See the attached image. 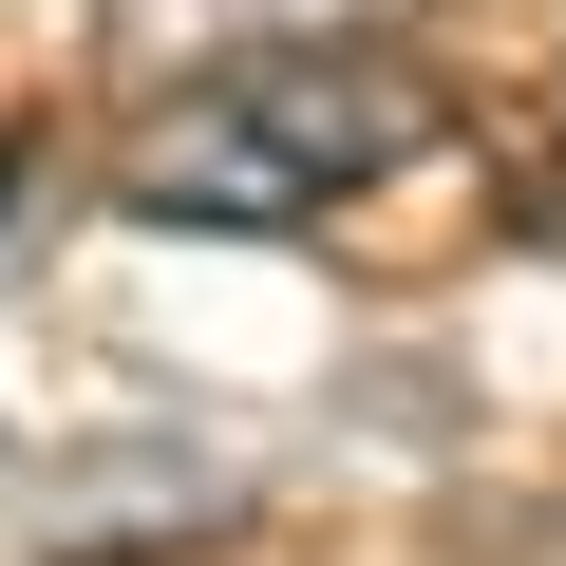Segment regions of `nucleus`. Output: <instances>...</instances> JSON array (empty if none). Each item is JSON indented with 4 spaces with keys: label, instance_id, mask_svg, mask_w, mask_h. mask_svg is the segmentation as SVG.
Wrapping results in <instances>:
<instances>
[{
    "label": "nucleus",
    "instance_id": "1",
    "mask_svg": "<svg viewBox=\"0 0 566 566\" xmlns=\"http://www.w3.org/2000/svg\"><path fill=\"white\" fill-rule=\"evenodd\" d=\"M434 151V76L378 39V20H322V39H227V57H170V95L133 114V208L170 227H303L378 170Z\"/></svg>",
    "mask_w": 566,
    "mask_h": 566
},
{
    "label": "nucleus",
    "instance_id": "2",
    "mask_svg": "<svg viewBox=\"0 0 566 566\" xmlns=\"http://www.w3.org/2000/svg\"><path fill=\"white\" fill-rule=\"evenodd\" d=\"M133 20V57L170 76V57H227V39H322V20H378V0H114Z\"/></svg>",
    "mask_w": 566,
    "mask_h": 566
}]
</instances>
